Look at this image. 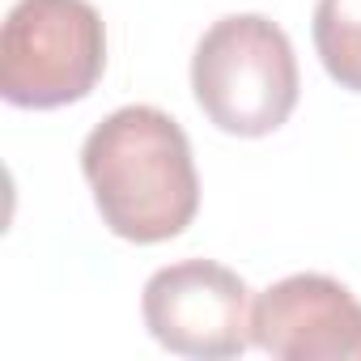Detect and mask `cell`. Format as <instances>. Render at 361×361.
Segmentation results:
<instances>
[{"instance_id": "cell-1", "label": "cell", "mask_w": 361, "mask_h": 361, "mask_svg": "<svg viewBox=\"0 0 361 361\" xmlns=\"http://www.w3.org/2000/svg\"><path fill=\"white\" fill-rule=\"evenodd\" d=\"M81 174L102 226L136 247L178 238L200 213L192 140L161 106L111 111L81 145Z\"/></svg>"}, {"instance_id": "cell-2", "label": "cell", "mask_w": 361, "mask_h": 361, "mask_svg": "<svg viewBox=\"0 0 361 361\" xmlns=\"http://www.w3.org/2000/svg\"><path fill=\"white\" fill-rule=\"evenodd\" d=\"M192 94L213 128L259 140L289 123L302 77L289 35L264 13L213 22L192 56Z\"/></svg>"}, {"instance_id": "cell-3", "label": "cell", "mask_w": 361, "mask_h": 361, "mask_svg": "<svg viewBox=\"0 0 361 361\" xmlns=\"http://www.w3.org/2000/svg\"><path fill=\"white\" fill-rule=\"evenodd\" d=\"M106 73V26L90 0H18L0 30V94L56 111L94 94Z\"/></svg>"}, {"instance_id": "cell-4", "label": "cell", "mask_w": 361, "mask_h": 361, "mask_svg": "<svg viewBox=\"0 0 361 361\" xmlns=\"http://www.w3.org/2000/svg\"><path fill=\"white\" fill-rule=\"evenodd\" d=\"M251 310L255 298L247 281L217 259L166 264L145 281L140 293V319L149 336L178 357L200 361L243 357L255 344Z\"/></svg>"}, {"instance_id": "cell-5", "label": "cell", "mask_w": 361, "mask_h": 361, "mask_svg": "<svg viewBox=\"0 0 361 361\" xmlns=\"http://www.w3.org/2000/svg\"><path fill=\"white\" fill-rule=\"evenodd\" d=\"M251 340L276 361H361V302L336 276L293 272L255 298Z\"/></svg>"}, {"instance_id": "cell-6", "label": "cell", "mask_w": 361, "mask_h": 361, "mask_svg": "<svg viewBox=\"0 0 361 361\" xmlns=\"http://www.w3.org/2000/svg\"><path fill=\"white\" fill-rule=\"evenodd\" d=\"M310 35L327 77L340 90L361 94V0H319Z\"/></svg>"}]
</instances>
